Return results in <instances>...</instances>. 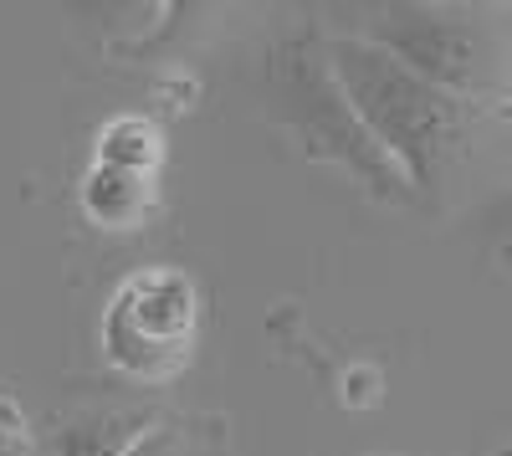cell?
I'll return each instance as SVG.
<instances>
[{"mask_svg":"<svg viewBox=\"0 0 512 456\" xmlns=\"http://www.w3.org/2000/svg\"><path fill=\"white\" fill-rule=\"evenodd\" d=\"M103 359L134 385H169L185 375L200 339V287L180 267L128 272L103 308Z\"/></svg>","mask_w":512,"mask_h":456,"instance_id":"3957f363","label":"cell"},{"mask_svg":"<svg viewBox=\"0 0 512 456\" xmlns=\"http://www.w3.org/2000/svg\"><path fill=\"white\" fill-rule=\"evenodd\" d=\"M93 164H108V170H134V175H159V164H164L159 123L144 118V113H118L113 123L98 129Z\"/></svg>","mask_w":512,"mask_h":456,"instance_id":"52a82bcc","label":"cell"},{"mask_svg":"<svg viewBox=\"0 0 512 456\" xmlns=\"http://www.w3.org/2000/svg\"><path fill=\"white\" fill-rule=\"evenodd\" d=\"M128 456H221V436L200 431L195 421H159Z\"/></svg>","mask_w":512,"mask_h":456,"instance_id":"ba28073f","label":"cell"},{"mask_svg":"<svg viewBox=\"0 0 512 456\" xmlns=\"http://www.w3.org/2000/svg\"><path fill=\"white\" fill-rule=\"evenodd\" d=\"M364 36L390 52L395 62H405L415 77H425L431 88H441L461 103H477L497 82V36L466 11L390 6Z\"/></svg>","mask_w":512,"mask_h":456,"instance_id":"277c9868","label":"cell"},{"mask_svg":"<svg viewBox=\"0 0 512 456\" xmlns=\"http://www.w3.org/2000/svg\"><path fill=\"white\" fill-rule=\"evenodd\" d=\"M31 451V431H26V416L11 395H0V456H26Z\"/></svg>","mask_w":512,"mask_h":456,"instance_id":"9c48e42d","label":"cell"},{"mask_svg":"<svg viewBox=\"0 0 512 456\" xmlns=\"http://www.w3.org/2000/svg\"><path fill=\"white\" fill-rule=\"evenodd\" d=\"M507 98H512V77H507Z\"/></svg>","mask_w":512,"mask_h":456,"instance_id":"8fae6325","label":"cell"},{"mask_svg":"<svg viewBox=\"0 0 512 456\" xmlns=\"http://www.w3.org/2000/svg\"><path fill=\"white\" fill-rule=\"evenodd\" d=\"M159 416L149 405H88L57 426V456H128Z\"/></svg>","mask_w":512,"mask_h":456,"instance_id":"8992f818","label":"cell"},{"mask_svg":"<svg viewBox=\"0 0 512 456\" xmlns=\"http://www.w3.org/2000/svg\"><path fill=\"white\" fill-rule=\"evenodd\" d=\"M267 88H272L277 123L303 144L308 159L344 170L374 200H410L415 195L405 170L364 129V118L354 113L349 93L338 88V77L328 67V47H318L313 36H287L272 52Z\"/></svg>","mask_w":512,"mask_h":456,"instance_id":"7a4b0ae2","label":"cell"},{"mask_svg":"<svg viewBox=\"0 0 512 456\" xmlns=\"http://www.w3.org/2000/svg\"><path fill=\"white\" fill-rule=\"evenodd\" d=\"M328 67L364 129L405 170L410 190H436L472 144V103L431 88L369 36H333Z\"/></svg>","mask_w":512,"mask_h":456,"instance_id":"6da1fadb","label":"cell"},{"mask_svg":"<svg viewBox=\"0 0 512 456\" xmlns=\"http://www.w3.org/2000/svg\"><path fill=\"white\" fill-rule=\"evenodd\" d=\"M379 400V375L369 364H354L344 375V405H374Z\"/></svg>","mask_w":512,"mask_h":456,"instance_id":"30bf717a","label":"cell"},{"mask_svg":"<svg viewBox=\"0 0 512 456\" xmlns=\"http://www.w3.org/2000/svg\"><path fill=\"white\" fill-rule=\"evenodd\" d=\"M77 205H82V216L103 231H139L159 205V175L88 164V175L77 185Z\"/></svg>","mask_w":512,"mask_h":456,"instance_id":"5b68a950","label":"cell"}]
</instances>
